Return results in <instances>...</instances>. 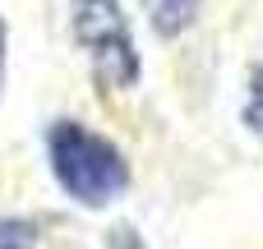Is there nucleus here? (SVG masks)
<instances>
[{
	"instance_id": "1",
	"label": "nucleus",
	"mask_w": 263,
	"mask_h": 249,
	"mask_svg": "<svg viewBox=\"0 0 263 249\" xmlns=\"http://www.w3.org/2000/svg\"><path fill=\"white\" fill-rule=\"evenodd\" d=\"M42 152H46V171H51L55 189H60L74 208H83V213H106V208H116V203L129 194V185H134L129 152H125L111 134H102V129L74 120V116L46 120V129H42Z\"/></svg>"
},
{
	"instance_id": "2",
	"label": "nucleus",
	"mask_w": 263,
	"mask_h": 249,
	"mask_svg": "<svg viewBox=\"0 0 263 249\" xmlns=\"http://www.w3.org/2000/svg\"><path fill=\"white\" fill-rule=\"evenodd\" d=\"M69 37L106 97H125L143 83V55L125 0H69Z\"/></svg>"
},
{
	"instance_id": "3",
	"label": "nucleus",
	"mask_w": 263,
	"mask_h": 249,
	"mask_svg": "<svg viewBox=\"0 0 263 249\" xmlns=\"http://www.w3.org/2000/svg\"><path fill=\"white\" fill-rule=\"evenodd\" d=\"M143 23L153 28L157 42H180L199 28L203 18V0H139Z\"/></svg>"
},
{
	"instance_id": "4",
	"label": "nucleus",
	"mask_w": 263,
	"mask_h": 249,
	"mask_svg": "<svg viewBox=\"0 0 263 249\" xmlns=\"http://www.w3.org/2000/svg\"><path fill=\"white\" fill-rule=\"evenodd\" d=\"M240 125H245V134H254L263 143V60L250 65V74H245V106H240Z\"/></svg>"
},
{
	"instance_id": "5",
	"label": "nucleus",
	"mask_w": 263,
	"mask_h": 249,
	"mask_svg": "<svg viewBox=\"0 0 263 249\" xmlns=\"http://www.w3.org/2000/svg\"><path fill=\"white\" fill-rule=\"evenodd\" d=\"M0 249H42V226L23 213H0Z\"/></svg>"
},
{
	"instance_id": "6",
	"label": "nucleus",
	"mask_w": 263,
	"mask_h": 249,
	"mask_svg": "<svg viewBox=\"0 0 263 249\" xmlns=\"http://www.w3.org/2000/svg\"><path fill=\"white\" fill-rule=\"evenodd\" d=\"M102 249H148V240L134 231V226H111L106 231V245Z\"/></svg>"
},
{
	"instance_id": "7",
	"label": "nucleus",
	"mask_w": 263,
	"mask_h": 249,
	"mask_svg": "<svg viewBox=\"0 0 263 249\" xmlns=\"http://www.w3.org/2000/svg\"><path fill=\"white\" fill-rule=\"evenodd\" d=\"M5 83H9V23L0 14V102H5Z\"/></svg>"
}]
</instances>
